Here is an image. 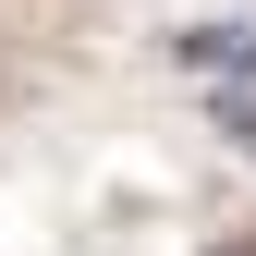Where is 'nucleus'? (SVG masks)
I'll return each mask as SVG.
<instances>
[{
    "mask_svg": "<svg viewBox=\"0 0 256 256\" xmlns=\"http://www.w3.org/2000/svg\"><path fill=\"white\" fill-rule=\"evenodd\" d=\"M220 122H232V146L256 158V98H220Z\"/></svg>",
    "mask_w": 256,
    "mask_h": 256,
    "instance_id": "2",
    "label": "nucleus"
},
{
    "mask_svg": "<svg viewBox=\"0 0 256 256\" xmlns=\"http://www.w3.org/2000/svg\"><path fill=\"white\" fill-rule=\"evenodd\" d=\"M183 61H196V74H220V86H244V74H256V24H196V37H183Z\"/></svg>",
    "mask_w": 256,
    "mask_h": 256,
    "instance_id": "1",
    "label": "nucleus"
}]
</instances>
